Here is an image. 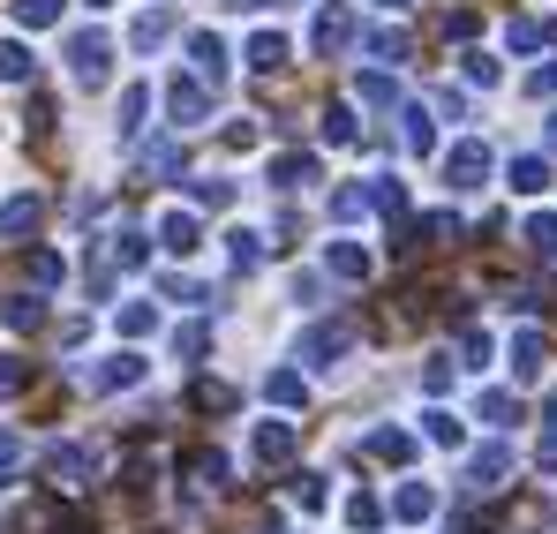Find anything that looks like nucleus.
<instances>
[{
    "label": "nucleus",
    "instance_id": "obj_1",
    "mask_svg": "<svg viewBox=\"0 0 557 534\" xmlns=\"http://www.w3.org/2000/svg\"><path fill=\"white\" fill-rule=\"evenodd\" d=\"M69 69H76L84 90H106L113 84V38H106V30H76V38H69Z\"/></svg>",
    "mask_w": 557,
    "mask_h": 534
},
{
    "label": "nucleus",
    "instance_id": "obj_2",
    "mask_svg": "<svg viewBox=\"0 0 557 534\" xmlns=\"http://www.w3.org/2000/svg\"><path fill=\"white\" fill-rule=\"evenodd\" d=\"M355 38H362L355 8H347V0H324V8H317V23H309V46H317L324 61H339V53H347Z\"/></svg>",
    "mask_w": 557,
    "mask_h": 534
},
{
    "label": "nucleus",
    "instance_id": "obj_3",
    "mask_svg": "<svg viewBox=\"0 0 557 534\" xmlns=\"http://www.w3.org/2000/svg\"><path fill=\"white\" fill-rule=\"evenodd\" d=\"M166 113H174V136L211 121V84L203 76H166Z\"/></svg>",
    "mask_w": 557,
    "mask_h": 534
},
{
    "label": "nucleus",
    "instance_id": "obj_4",
    "mask_svg": "<svg viewBox=\"0 0 557 534\" xmlns=\"http://www.w3.org/2000/svg\"><path fill=\"white\" fill-rule=\"evenodd\" d=\"M294 355L309 361V369H332L339 355H355V324H347V316H332V324H309Z\"/></svg>",
    "mask_w": 557,
    "mask_h": 534
},
{
    "label": "nucleus",
    "instance_id": "obj_5",
    "mask_svg": "<svg viewBox=\"0 0 557 534\" xmlns=\"http://www.w3.org/2000/svg\"><path fill=\"white\" fill-rule=\"evenodd\" d=\"M490 181V144L482 136H460L453 151H445V188H460V196H474Z\"/></svg>",
    "mask_w": 557,
    "mask_h": 534
},
{
    "label": "nucleus",
    "instance_id": "obj_6",
    "mask_svg": "<svg viewBox=\"0 0 557 534\" xmlns=\"http://www.w3.org/2000/svg\"><path fill=\"white\" fill-rule=\"evenodd\" d=\"M159 249H166V257H196V249H203V219L182 211V203L159 211Z\"/></svg>",
    "mask_w": 557,
    "mask_h": 534
},
{
    "label": "nucleus",
    "instance_id": "obj_7",
    "mask_svg": "<svg viewBox=\"0 0 557 534\" xmlns=\"http://www.w3.org/2000/svg\"><path fill=\"white\" fill-rule=\"evenodd\" d=\"M249 451H257V467H286V459L301 451V430L272 414V422H257V437H249Z\"/></svg>",
    "mask_w": 557,
    "mask_h": 534
},
{
    "label": "nucleus",
    "instance_id": "obj_8",
    "mask_svg": "<svg viewBox=\"0 0 557 534\" xmlns=\"http://www.w3.org/2000/svg\"><path fill=\"white\" fill-rule=\"evenodd\" d=\"M46 474H53L61 489H84V482L98 474V451L91 445H53L46 451Z\"/></svg>",
    "mask_w": 557,
    "mask_h": 534
},
{
    "label": "nucleus",
    "instance_id": "obj_9",
    "mask_svg": "<svg viewBox=\"0 0 557 534\" xmlns=\"http://www.w3.org/2000/svg\"><path fill=\"white\" fill-rule=\"evenodd\" d=\"M84 384H91V392H128V384H144V355L121 347V355H106L98 369H84Z\"/></svg>",
    "mask_w": 557,
    "mask_h": 534
},
{
    "label": "nucleus",
    "instance_id": "obj_10",
    "mask_svg": "<svg viewBox=\"0 0 557 534\" xmlns=\"http://www.w3.org/2000/svg\"><path fill=\"white\" fill-rule=\"evenodd\" d=\"M505 474H512V445H482L467 459V482L474 489H505Z\"/></svg>",
    "mask_w": 557,
    "mask_h": 534
},
{
    "label": "nucleus",
    "instance_id": "obj_11",
    "mask_svg": "<svg viewBox=\"0 0 557 534\" xmlns=\"http://www.w3.org/2000/svg\"><path fill=\"white\" fill-rule=\"evenodd\" d=\"M188 61H196V76H203V84H226V69H234V61H226V38H211V30H196V38H188Z\"/></svg>",
    "mask_w": 557,
    "mask_h": 534
},
{
    "label": "nucleus",
    "instance_id": "obj_12",
    "mask_svg": "<svg viewBox=\"0 0 557 534\" xmlns=\"http://www.w3.org/2000/svg\"><path fill=\"white\" fill-rule=\"evenodd\" d=\"M38 219H46V203H38V196H8V203H0V234H8V241H30V234H38Z\"/></svg>",
    "mask_w": 557,
    "mask_h": 534
},
{
    "label": "nucleus",
    "instance_id": "obj_13",
    "mask_svg": "<svg viewBox=\"0 0 557 534\" xmlns=\"http://www.w3.org/2000/svg\"><path fill=\"white\" fill-rule=\"evenodd\" d=\"M264 257H272V241H264L257 226H226V264L234 271H257Z\"/></svg>",
    "mask_w": 557,
    "mask_h": 534
},
{
    "label": "nucleus",
    "instance_id": "obj_14",
    "mask_svg": "<svg viewBox=\"0 0 557 534\" xmlns=\"http://www.w3.org/2000/svg\"><path fill=\"white\" fill-rule=\"evenodd\" d=\"M317 174H324V166H317L309 151H278L272 166H264V181H272V188H309Z\"/></svg>",
    "mask_w": 557,
    "mask_h": 534
},
{
    "label": "nucleus",
    "instance_id": "obj_15",
    "mask_svg": "<svg viewBox=\"0 0 557 534\" xmlns=\"http://www.w3.org/2000/svg\"><path fill=\"white\" fill-rule=\"evenodd\" d=\"M324 271L347 278V286H362V278H370V249H362V241H332V249H324Z\"/></svg>",
    "mask_w": 557,
    "mask_h": 534
},
{
    "label": "nucleus",
    "instance_id": "obj_16",
    "mask_svg": "<svg viewBox=\"0 0 557 534\" xmlns=\"http://www.w3.org/2000/svg\"><path fill=\"white\" fill-rule=\"evenodd\" d=\"M286 53H294V46H286V38H278V30H257V38H249V53H242V61H249V69H257V76H278V69H286Z\"/></svg>",
    "mask_w": 557,
    "mask_h": 534
},
{
    "label": "nucleus",
    "instance_id": "obj_17",
    "mask_svg": "<svg viewBox=\"0 0 557 534\" xmlns=\"http://www.w3.org/2000/svg\"><path fill=\"white\" fill-rule=\"evenodd\" d=\"M392 512H399L407 527H422V520L437 512V489H430V482H399V497H392Z\"/></svg>",
    "mask_w": 557,
    "mask_h": 534
},
{
    "label": "nucleus",
    "instance_id": "obj_18",
    "mask_svg": "<svg viewBox=\"0 0 557 534\" xmlns=\"http://www.w3.org/2000/svg\"><path fill=\"white\" fill-rule=\"evenodd\" d=\"M0 84H38V53L23 38H0Z\"/></svg>",
    "mask_w": 557,
    "mask_h": 534
},
{
    "label": "nucleus",
    "instance_id": "obj_19",
    "mask_svg": "<svg viewBox=\"0 0 557 534\" xmlns=\"http://www.w3.org/2000/svg\"><path fill=\"white\" fill-rule=\"evenodd\" d=\"M370 211H376L370 181H347V188H332V219H339V226H355V219H370Z\"/></svg>",
    "mask_w": 557,
    "mask_h": 534
},
{
    "label": "nucleus",
    "instance_id": "obj_20",
    "mask_svg": "<svg viewBox=\"0 0 557 534\" xmlns=\"http://www.w3.org/2000/svg\"><path fill=\"white\" fill-rule=\"evenodd\" d=\"M370 459H384V467H407V459H414V437H407V430H370Z\"/></svg>",
    "mask_w": 557,
    "mask_h": 534
},
{
    "label": "nucleus",
    "instance_id": "obj_21",
    "mask_svg": "<svg viewBox=\"0 0 557 534\" xmlns=\"http://www.w3.org/2000/svg\"><path fill=\"white\" fill-rule=\"evenodd\" d=\"M512 376H520V384L543 376V332H512Z\"/></svg>",
    "mask_w": 557,
    "mask_h": 534
},
{
    "label": "nucleus",
    "instance_id": "obj_22",
    "mask_svg": "<svg viewBox=\"0 0 557 534\" xmlns=\"http://www.w3.org/2000/svg\"><path fill=\"white\" fill-rule=\"evenodd\" d=\"M264 399H272L278 414H294V407H301V399H309V384H301V376H294V369H272V376H264Z\"/></svg>",
    "mask_w": 557,
    "mask_h": 534
},
{
    "label": "nucleus",
    "instance_id": "obj_23",
    "mask_svg": "<svg viewBox=\"0 0 557 534\" xmlns=\"http://www.w3.org/2000/svg\"><path fill=\"white\" fill-rule=\"evenodd\" d=\"M505 181H512L520 196H543V188H550V159H535V151H528V159H512V166H505Z\"/></svg>",
    "mask_w": 557,
    "mask_h": 534
},
{
    "label": "nucleus",
    "instance_id": "obj_24",
    "mask_svg": "<svg viewBox=\"0 0 557 534\" xmlns=\"http://www.w3.org/2000/svg\"><path fill=\"white\" fill-rule=\"evenodd\" d=\"M166 30H174V15H166V8H151V15H136L128 46H136V53H159V46H166Z\"/></svg>",
    "mask_w": 557,
    "mask_h": 534
},
{
    "label": "nucleus",
    "instance_id": "obj_25",
    "mask_svg": "<svg viewBox=\"0 0 557 534\" xmlns=\"http://www.w3.org/2000/svg\"><path fill=\"white\" fill-rule=\"evenodd\" d=\"M113 332H121V339H151V332H159V309H151V301H128V309H113Z\"/></svg>",
    "mask_w": 557,
    "mask_h": 534
},
{
    "label": "nucleus",
    "instance_id": "obj_26",
    "mask_svg": "<svg viewBox=\"0 0 557 534\" xmlns=\"http://www.w3.org/2000/svg\"><path fill=\"white\" fill-rule=\"evenodd\" d=\"M23 271H30V286H61V278H69V257H61V249H30Z\"/></svg>",
    "mask_w": 557,
    "mask_h": 534
},
{
    "label": "nucleus",
    "instance_id": "obj_27",
    "mask_svg": "<svg viewBox=\"0 0 557 534\" xmlns=\"http://www.w3.org/2000/svg\"><path fill=\"white\" fill-rule=\"evenodd\" d=\"M474 414H482L490 430H512V422H520V399H512V392H482V399H474Z\"/></svg>",
    "mask_w": 557,
    "mask_h": 534
},
{
    "label": "nucleus",
    "instance_id": "obj_28",
    "mask_svg": "<svg viewBox=\"0 0 557 534\" xmlns=\"http://www.w3.org/2000/svg\"><path fill=\"white\" fill-rule=\"evenodd\" d=\"M182 159H188V151H182V136H166V144H151V151H144V174H151V181H166V174H182Z\"/></svg>",
    "mask_w": 557,
    "mask_h": 534
},
{
    "label": "nucleus",
    "instance_id": "obj_29",
    "mask_svg": "<svg viewBox=\"0 0 557 534\" xmlns=\"http://www.w3.org/2000/svg\"><path fill=\"white\" fill-rule=\"evenodd\" d=\"M188 196H196L203 211H226V203H234V181H226V174H196V181H188Z\"/></svg>",
    "mask_w": 557,
    "mask_h": 534
},
{
    "label": "nucleus",
    "instance_id": "obj_30",
    "mask_svg": "<svg viewBox=\"0 0 557 534\" xmlns=\"http://www.w3.org/2000/svg\"><path fill=\"white\" fill-rule=\"evenodd\" d=\"M347 527H355V534H376V527H384V505H376L370 489H355V497H347Z\"/></svg>",
    "mask_w": 557,
    "mask_h": 534
},
{
    "label": "nucleus",
    "instance_id": "obj_31",
    "mask_svg": "<svg viewBox=\"0 0 557 534\" xmlns=\"http://www.w3.org/2000/svg\"><path fill=\"white\" fill-rule=\"evenodd\" d=\"M520 241H528V257H557V219H550V211H535Z\"/></svg>",
    "mask_w": 557,
    "mask_h": 534
},
{
    "label": "nucleus",
    "instance_id": "obj_32",
    "mask_svg": "<svg viewBox=\"0 0 557 534\" xmlns=\"http://www.w3.org/2000/svg\"><path fill=\"white\" fill-rule=\"evenodd\" d=\"M188 399H196L203 414H234V407H242V392H226V384H211V376H203V384H196Z\"/></svg>",
    "mask_w": 557,
    "mask_h": 534
},
{
    "label": "nucleus",
    "instance_id": "obj_33",
    "mask_svg": "<svg viewBox=\"0 0 557 534\" xmlns=\"http://www.w3.org/2000/svg\"><path fill=\"white\" fill-rule=\"evenodd\" d=\"M15 23L23 30H53L61 23V0H15Z\"/></svg>",
    "mask_w": 557,
    "mask_h": 534
},
{
    "label": "nucleus",
    "instance_id": "obj_34",
    "mask_svg": "<svg viewBox=\"0 0 557 534\" xmlns=\"http://www.w3.org/2000/svg\"><path fill=\"white\" fill-rule=\"evenodd\" d=\"M174 355L203 361V355H211V324H174Z\"/></svg>",
    "mask_w": 557,
    "mask_h": 534
},
{
    "label": "nucleus",
    "instance_id": "obj_35",
    "mask_svg": "<svg viewBox=\"0 0 557 534\" xmlns=\"http://www.w3.org/2000/svg\"><path fill=\"white\" fill-rule=\"evenodd\" d=\"M144 113H151V90L128 84V90H121V136H136V128H144Z\"/></svg>",
    "mask_w": 557,
    "mask_h": 534
},
{
    "label": "nucleus",
    "instance_id": "obj_36",
    "mask_svg": "<svg viewBox=\"0 0 557 534\" xmlns=\"http://www.w3.org/2000/svg\"><path fill=\"white\" fill-rule=\"evenodd\" d=\"M422 430H430V445H467L460 414H445V407H430V414H422Z\"/></svg>",
    "mask_w": 557,
    "mask_h": 534
},
{
    "label": "nucleus",
    "instance_id": "obj_37",
    "mask_svg": "<svg viewBox=\"0 0 557 534\" xmlns=\"http://www.w3.org/2000/svg\"><path fill=\"white\" fill-rule=\"evenodd\" d=\"M362 53H370V61H392V69H399V61H407V38H399V30H370V38H362Z\"/></svg>",
    "mask_w": 557,
    "mask_h": 534
},
{
    "label": "nucleus",
    "instance_id": "obj_38",
    "mask_svg": "<svg viewBox=\"0 0 557 534\" xmlns=\"http://www.w3.org/2000/svg\"><path fill=\"white\" fill-rule=\"evenodd\" d=\"M370 196H376V211H384V219H399V211H407V188H399V174H376Z\"/></svg>",
    "mask_w": 557,
    "mask_h": 534
},
{
    "label": "nucleus",
    "instance_id": "obj_39",
    "mask_svg": "<svg viewBox=\"0 0 557 534\" xmlns=\"http://www.w3.org/2000/svg\"><path fill=\"white\" fill-rule=\"evenodd\" d=\"M399 121H407V151H437V128H430V113H422V105H407Z\"/></svg>",
    "mask_w": 557,
    "mask_h": 534
},
{
    "label": "nucleus",
    "instance_id": "obj_40",
    "mask_svg": "<svg viewBox=\"0 0 557 534\" xmlns=\"http://www.w3.org/2000/svg\"><path fill=\"white\" fill-rule=\"evenodd\" d=\"M0 316H8L15 332H38V324H46V309H38V294H15V301H8Z\"/></svg>",
    "mask_w": 557,
    "mask_h": 534
},
{
    "label": "nucleus",
    "instance_id": "obj_41",
    "mask_svg": "<svg viewBox=\"0 0 557 534\" xmlns=\"http://www.w3.org/2000/svg\"><path fill=\"white\" fill-rule=\"evenodd\" d=\"M355 98H362V105H392V98H399V84H392L384 69H370V76L355 84Z\"/></svg>",
    "mask_w": 557,
    "mask_h": 534
},
{
    "label": "nucleus",
    "instance_id": "obj_42",
    "mask_svg": "<svg viewBox=\"0 0 557 534\" xmlns=\"http://www.w3.org/2000/svg\"><path fill=\"white\" fill-rule=\"evenodd\" d=\"M159 286H166V301H182V309H196V301H211V286H196V278H182V271H166Z\"/></svg>",
    "mask_w": 557,
    "mask_h": 534
},
{
    "label": "nucleus",
    "instance_id": "obj_43",
    "mask_svg": "<svg viewBox=\"0 0 557 534\" xmlns=\"http://www.w3.org/2000/svg\"><path fill=\"white\" fill-rule=\"evenodd\" d=\"M324 144H355V105H324Z\"/></svg>",
    "mask_w": 557,
    "mask_h": 534
},
{
    "label": "nucleus",
    "instance_id": "obj_44",
    "mask_svg": "<svg viewBox=\"0 0 557 534\" xmlns=\"http://www.w3.org/2000/svg\"><path fill=\"white\" fill-rule=\"evenodd\" d=\"M324 497H332L324 474H294V505H301V512H324Z\"/></svg>",
    "mask_w": 557,
    "mask_h": 534
},
{
    "label": "nucleus",
    "instance_id": "obj_45",
    "mask_svg": "<svg viewBox=\"0 0 557 534\" xmlns=\"http://www.w3.org/2000/svg\"><path fill=\"white\" fill-rule=\"evenodd\" d=\"M460 355H467V369H490V355H497V347H490V332H467Z\"/></svg>",
    "mask_w": 557,
    "mask_h": 534
},
{
    "label": "nucleus",
    "instance_id": "obj_46",
    "mask_svg": "<svg viewBox=\"0 0 557 534\" xmlns=\"http://www.w3.org/2000/svg\"><path fill=\"white\" fill-rule=\"evenodd\" d=\"M505 38H512V53H535V46H543V38H550V30H543V23H512V30H505Z\"/></svg>",
    "mask_w": 557,
    "mask_h": 534
},
{
    "label": "nucleus",
    "instance_id": "obj_47",
    "mask_svg": "<svg viewBox=\"0 0 557 534\" xmlns=\"http://www.w3.org/2000/svg\"><path fill=\"white\" fill-rule=\"evenodd\" d=\"M257 136H264V128H257L249 113H242V121H226V144H234V151H257Z\"/></svg>",
    "mask_w": 557,
    "mask_h": 534
},
{
    "label": "nucleus",
    "instance_id": "obj_48",
    "mask_svg": "<svg viewBox=\"0 0 557 534\" xmlns=\"http://www.w3.org/2000/svg\"><path fill=\"white\" fill-rule=\"evenodd\" d=\"M196 474H203V489H226V474H234V467H226L219 451H203V459H196Z\"/></svg>",
    "mask_w": 557,
    "mask_h": 534
},
{
    "label": "nucleus",
    "instance_id": "obj_49",
    "mask_svg": "<svg viewBox=\"0 0 557 534\" xmlns=\"http://www.w3.org/2000/svg\"><path fill=\"white\" fill-rule=\"evenodd\" d=\"M497 76H505V69H497L490 53H467V84H482V90H490V84H497Z\"/></svg>",
    "mask_w": 557,
    "mask_h": 534
},
{
    "label": "nucleus",
    "instance_id": "obj_50",
    "mask_svg": "<svg viewBox=\"0 0 557 534\" xmlns=\"http://www.w3.org/2000/svg\"><path fill=\"white\" fill-rule=\"evenodd\" d=\"M422 384H430V392H453V355H430V369H422Z\"/></svg>",
    "mask_w": 557,
    "mask_h": 534
},
{
    "label": "nucleus",
    "instance_id": "obj_51",
    "mask_svg": "<svg viewBox=\"0 0 557 534\" xmlns=\"http://www.w3.org/2000/svg\"><path fill=\"white\" fill-rule=\"evenodd\" d=\"M23 384H30V369H23L15 355H0V392H23Z\"/></svg>",
    "mask_w": 557,
    "mask_h": 534
},
{
    "label": "nucleus",
    "instance_id": "obj_52",
    "mask_svg": "<svg viewBox=\"0 0 557 534\" xmlns=\"http://www.w3.org/2000/svg\"><path fill=\"white\" fill-rule=\"evenodd\" d=\"M15 459H23V437H8V430H0V489H8V474H15Z\"/></svg>",
    "mask_w": 557,
    "mask_h": 534
},
{
    "label": "nucleus",
    "instance_id": "obj_53",
    "mask_svg": "<svg viewBox=\"0 0 557 534\" xmlns=\"http://www.w3.org/2000/svg\"><path fill=\"white\" fill-rule=\"evenodd\" d=\"M286 294H294V301H317V294H324V278H317V271H294V286H286Z\"/></svg>",
    "mask_w": 557,
    "mask_h": 534
},
{
    "label": "nucleus",
    "instance_id": "obj_54",
    "mask_svg": "<svg viewBox=\"0 0 557 534\" xmlns=\"http://www.w3.org/2000/svg\"><path fill=\"white\" fill-rule=\"evenodd\" d=\"M535 98H557V61H550V69H535Z\"/></svg>",
    "mask_w": 557,
    "mask_h": 534
},
{
    "label": "nucleus",
    "instance_id": "obj_55",
    "mask_svg": "<svg viewBox=\"0 0 557 534\" xmlns=\"http://www.w3.org/2000/svg\"><path fill=\"white\" fill-rule=\"evenodd\" d=\"M535 467H543V474H557V430L543 437V451H535Z\"/></svg>",
    "mask_w": 557,
    "mask_h": 534
},
{
    "label": "nucleus",
    "instance_id": "obj_56",
    "mask_svg": "<svg viewBox=\"0 0 557 534\" xmlns=\"http://www.w3.org/2000/svg\"><path fill=\"white\" fill-rule=\"evenodd\" d=\"M226 8H234V15H257V8H272V0H226Z\"/></svg>",
    "mask_w": 557,
    "mask_h": 534
},
{
    "label": "nucleus",
    "instance_id": "obj_57",
    "mask_svg": "<svg viewBox=\"0 0 557 534\" xmlns=\"http://www.w3.org/2000/svg\"><path fill=\"white\" fill-rule=\"evenodd\" d=\"M376 8H407V0H376Z\"/></svg>",
    "mask_w": 557,
    "mask_h": 534
},
{
    "label": "nucleus",
    "instance_id": "obj_58",
    "mask_svg": "<svg viewBox=\"0 0 557 534\" xmlns=\"http://www.w3.org/2000/svg\"><path fill=\"white\" fill-rule=\"evenodd\" d=\"M84 8H113V0H84Z\"/></svg>",
    "mask_w": 557,
    "mask_h": 534
},
{
    "label": "nucleus",
    "instance_id": "obj_59",
    "mask_svg": "<svg viewBox=\"0 0 557 534\" xmlns=\"http://www.w3.org/2000/svg\"><path fill=\"white\" fill-rule=\"evenodd\" d=\"M550 144H557V113H550Z\"/></svg>",
    "mask_w": 557,
    "mask_h": 534
},
{
    "label": "nucleus",
    "instance_id": "obj_60",
    "mask_svg": "<svg viewBox=\"0 0 557 534\" xmlns=\"http://www.w3.org/2000/svg\"><path fill=\"white\" fill-rule=\"evenodd\" d=\"M550 38H557V23H550Z\"/></svg>",
    "mask_w": 557,
    "mask_h": 534
}]
</instances>
